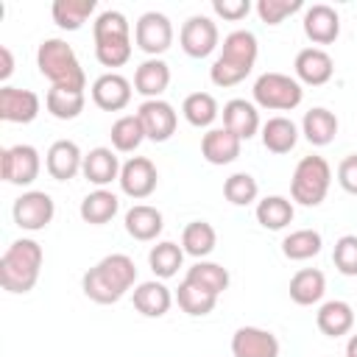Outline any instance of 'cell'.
<instances>
[{
	"instance_id": "obj_19",
	"label": "cell",
	"mask_w": 357,
	"mask_h": 357,
	"mask_svg": "<svg viewBox=\"0 0 357 357\" xmlns=\"http://www.w3.org/2000/svg\"><path fill=\"white\" fill-rule=\"evenodd\" d=\"M120 162H117V153L112 151V148H92L89 153H84V167H81V173H84V178L89 181V184H95L98 190H103L106 184H112V181H117L120 178Z\"/></svg>"
},
{
	"instance_id": "obj_15",
	"label": "cell",
	"mask_w": 357,
	"mask_h": 357,
	"mask_svg": "<svg viewBox=\"0 0 357 357\" xmlns=\"http://www.w3.org/2000/svg\"><path fill=\"white\" fill-rule=\"evenodd\" d=\"M231 357H279V340L259 326H240L231 335Z\"/></svg>"
},
{
	"instance_id": "obj_28",
	"label": "cell",
	"mask_w": 357,
	"mask_h": 357,
	"mask_svg": "<svg viewBox=\"0 0 357 357\" xmlns=\"http://www.w3.org/2000/svg\"><path fill=\"white\" fill-rule=\"evenodd\" d=\"M298 142V128L290 117H268V123L262 126V145L271 153H290Z\"/></svg>"
},
{
	"instance_id": "obj_17",
	"label": "cell",
	"mask_w": 357,
	"mask_h": 357,
	"mask_svg": "<svg viewBox=\"0 0 357 357\" xmlns=\"http://www.w3.org/2000/svg\"><path fill=\"white\" fill-rule=\"evenodd\" d=\"M45 167L56 181H70L84 167V153L73 139H56L45 153Z\"/></svg>"
},
{
	"instance_id": "obj_25",
	"label": "cell",
	"mask_w": 357,
	"mask_h": 357,
	"mask_svg": "<svg viewBox=\"0 0 357 357\" xmlns=\"http://www.w3.org/2000/svg\"><path fill=\"white\" fill-rule=\"evenodd\" d=\"M301 134L310 145L315 148H324L335 139L337 134V117L335 112L324 109V106H312L310 112H304V120H301Z\"/></svg>"
},
{
	"instance_id": "obj_1",
	"label": "cell",
	"mask_w": 357,
	"mask_h": 357,
	"mask_svg": "<svg viewBox=\"0 0 357 357\" xmlns=\"http://www.w3.org/2000/svg\"><path fill=\"white\" fill-rule=\"evenodd\" d=\"M134 282H137L134 259L128 254H109L84 273L81 290L95 304H114L134 287Z\"/></svg>"
},
{
	"instance_id": "obj_48",
	"label": "cell",
	"mask_w": 357,
	"mask_h": 357,
	"mask_svg": "<svg viewBox=\"0 0 357 357\" xmlns=\"http://www.w3.org/2000/svg\"><path fill=\"white\" fill-rule=\"evenodd\" d=\"M346 357H357V335L349 337V343H346Z\"/></svg>"
},
{
	"instance_id": "obj_43",
	"label": "cell",
	"mask_w": 357,
	"mask_h": 357,
	"mask_svg": "<svg viewBox=\"0 0 357 357\" xmlns=\"http://www.w3.org/2000/svg\"><path fill=\"white\" fill-rule=\"evenodd\" d=\"M332 262L343 276H357V234H343L335 243Z\"/></svg>"
},
{
	"instance_id": "obj_31",
	"label": "cell",
	"mask_w": 357,
	"mask_h": 357,
	"mask_svg": "<svg viewBox=\"0 0 357 357\" xmlns=\"http://www.w3.org/2000/svg\"><path fill=\"white\" fill-rule=\"evenodd\" d=\"M215 245H218V231H215L212 223L192 220V223L184 226V231H181V248H184V254H190L195 259H204V257H209L215 251Z\"/></svg>"
},
{
	"instance_id": "obj_37",
	"label": "cell",
	"mask_w": 357,
	"mask_h": 357,
	"mask_svg": "<svg viewBox=\"0 0 357 357\" xmlns=\"http://www.w3.org/2000/svg\"><path fill=\"white\" fill-rule=\"evenodd\" d=\"M92 11H95V0H56L50 8L53 22L64 31H78Z\"/></svg>"
},
{
	"instance_id": "obj_45",
	"label": "cell",
	"mask_w": 357,
	"mask_h": 357,
	"mask_svg": "<svg viewBox=\"0 0 357 357\" xmlns=\"http://www.w3.org/2000/svg\"><path fill=\"white\" fill-rule=\"evenodd\" d=\"M212 11L218 17H223V20L237 22L251 11V3L248 0H212Z\"/></svg>"
},
{
	"instance_id": "obj_24",
	"label": "cell",
	"mask_w": 357,
	"mask_h": 357,
	"mask_svg": "<svg viewBox=\"0 0 357 357\" xmlns=\"http://www.w3.org/2000/svg\"><path fill=\"white\" fill-rule=\"evenodd\" d=\"M170 84V67L162 59H145L134 73V92H139L145 100L159 98Z\"/></svg>"
},
{
	"instance_id": "obj_14",
	"label": "cell",
	"mask_w": 357,
	"mask_h": 357,
	"mask_svg": "<svg viewBox=\"0 0 357 357\" xmlns=\"http://www.w3.org/2000/svg\"><path fill=\"white\" fill-rule=\"evenodd\" d=\"M92 100L103 112H120L131 103V81L120 73H103L92 84Z\"/></svg>"
},
{
	"instance_id": "obj_38",
	"label": "cell",
	"mask_w": 357,
	"mask_h": 357,
	"mask_svg": "<svg viewBox=\"0 0 357 357\" xmlns=\"http://www.w3.org/2000/svg\"><path fill=\"white\" fill-rule=\"evenodd\" d=\"M109 137H112L114 151H120V153H131V151H137V148L142 145L145 131H142V123H139L137 114H123V117H117V120L112 123Z\"/></svg>"
},
{
	"instance_id": "obj_5",
	"label": "cell",
	"mask_w": 357,
	"mask_h": 357,
	"mask_svg": "<svg viewBox=\"0 0 357 357\" xmlns=\"http://www.w3.org/2000/svg\"><path fill=\"white\" fill-rule=\"evenodd\" d=\"M329 184H332V167H329V162L324 156H318V153H310L293 170L290 195L301 206H318L326 198Z\"/></svg>"
},
{
	"instance_id": "obj_22",
	"label": "cell",
	"mask_w": 357,
	"mask_h": 357,
	"mask_svg": "<svg viewBox=\"0 0 357 357\" xmlns=\"http://www.w3.org/2000/svg\"><path fill=\"white\" fill-rule=\"evenodd\" d=\"M315 324L318 329L326 335V337H340V335H349L351 326H354V310L349 301H340V298H332V301H324L315 312Z\"/></svg>"
},
{
	"instance_id": "obj_27",
	"label": "cell",
	"mask_w": 357,
	"mask_h": 357,
	"mask_svg": "<svg viewBox=\"0 0 357 357\" xmlns=\"http://www.w3.org/2000/svg\"><path fill=\"white\" fill-rule=\"evenodd\" d=\"M170 304H173V293H170L162 282H156V279L139 282V284L134 287V307H137L145 318H162V315L170 310Z\"/></svg>"
},
{
	"instance_id": "obj_20",
	"label": "cell",
	"mask_w": 357,
	"mask_h": 357,
	"mask_svg": "<svg viewBox=\"0 0 357 357\" xmlns=\"http://www.w3.org/2000/svg\"><path fill=\"white\" fill-rule=\"evenodd\" d=\"M243 139L229 128H209L201 139V156L209 165H231L240 156Z\"/></svg>"
},
{
	"instance_id": "obj_32",
	"label": "cell",
	"mask_w": 357,
	"mask_h": 357,
	"mask_svg": "<svg viewBox=\"0 0 357 357\" xmlns=\"http://www.w3.org/2000/svg\"><path fill=\"white\" fill-rule=\"evenodd\" d=\"M293 215H296L293 201H287L284 195H265L262 201H257V220L262 229L279 231L287 223H293Z\"/></svg>"
},
{
	"instance_id": "obj_13",
	"label": "cell",
	"mask_w": 357,
	"mask_h": 357,
	"mask_svg": "<svg viewBox=\"0 0 357 357\" xmlns=\"http://www.w3.org/2000/svg\"><path fill=\"white\" fill-rule=\"evenodd\" d=\"M293 70H296V81L298 84L321 86V84H326L332 78L335 61L324 47H304V50H298V56L293 61Z\"/></svg>"
},
{
	"instance_id": "obj_40",
	"label": "cell",
	"mask_w": 357,
	"mask_h": 357,
	"mask_svg": "<svg viewBox=\"0 0 357 357\" xmlns=\"http://www.w3.org/2000/svg\"><path fill=\"white\" fill-rule=\"evenodd\" d=\"M92 36L95 42H112V39H131V25L126 20V14L109 8V11H100L95 17V25H92Z\"/></svg>"
},
{
	"instance_id": "obj_42",
	"label": "cell",
	"mask_w": 357,
	"mask_h": 357,
	"mask_svg": "<svg viewBox=\"0 0 357 357\" xmlns=\"http://www.w3.org/2000/svg\"><path fill=\"white\" fill-rule=\"evenodd\" d=\"M301 8H304L301 0H257V14L265 25H279Z\"/></svg>"
},
{
	"instance_id": "obj_34",
	"label": "cell",
	"mask_w": 357,
	"mask_h": 357,
	"mask_svg": "<svg viewBox=\"0 0 357 357\" xmlns=\"http://www.w3.org/2000/svg\"><path fill=\"white\" fill-rule=\"evenodd\" d=\"M181 114H184V120H187L190 126H195V128H206V126L215 123V117L220 114V109H218L215 95H209V92H192V95L184 98V103H181Z\"/></svg>"
},
{
	"instance_id": "obj_12",
	"label": "cell",
	"mask_w": 357,
	"mask_h": 357,
	"mask_svg": "<svg viewBox=\"0 0 357 357\" xmlns=\"http://www.w3.org/2000/svg\"><path fill=\"white\" fill-rule=\"evenodd\" d=\"M120 190L128 195V198H134V201H142V198H148L153 190H156V184H159V173H156V165L151 162V159H145V156H131L123 167H120Z\"/></svg>"
},
{
	"instance_id": "obj_33",
	"label": "cell",
	"mask_w": 357,
	"mask_h": 357,
	"mask_svg": "<svg viewBox=\"0 0 357 357\" xmlns=\"http://www.w3.org/2000/svg\"><path fill=\"white\" fill-rule=\"evenodd\" d=\"M184 282H190V284H195V287H201V290H206L212 296H220L229 287V271L223 265H218V262L198 259L192 268H187Z\"/></svg>"
},
{
	"instance_id": "obj_46",
	"label": "cell",
	"mask_w": 357,
	"mask_h": 357,
	"mask_svg": "<svg viewBox=\"0 0 357 357\" xmlns=\"http://www.w3.org/2000/svg\"><path fill=\"white\" fill-rule=\"evenodd\" d=\"M337 184H340L346 192L357 195V153L340 159V165H337Z\"/></svg>"
},
{
	"instance_id": "obj_7",
	"label": "cell",
	"mask_w": 357,
	"mask_h": 357,
	"mask_svg": "<svg viewBox=\"0 0 357 357\" xmlns=\"http://www.w3.org/2000/svg\"><path fill=\"white\" fill-rule=\"evenodd\" d=\"M39 170H42V159H39V151L33 145L20 142V145L0 151V176L8 184L28 187L39 178Z\"/></svg>"
},
{
	"instance_id": "obj_39",
	"label": "cell",
	"mask_w": 357,
	"mask_h": 357,
	"mask_svg": "<svg viewBox=\"0 0 357 357\" xmlns=\"http://www.w3.org/2000/svg\"><path fill=\"white\" fill-rule=\"evenodd\" d=\"M176 301H178V307H181L187 315L204 318V315H209V312L215 310L218 296H212V293H206V290H201V287H195V284H190V282H181L178 290H176Z\"/></svg>"
},
{
	"instance_id": "obj_18",
	"label": "cell",
	"mask_w": 357,
	"mask_h": 357,
	"mask_svg": "<svg viewBox=\"0 0 357 357\" xmlns=\"http://www.w3.org/2000/svg\"><path fill=\"white\" fill-rule=\"evenodd\" d=\"M304 33L310 42L315 45H332L340 36V17L332 6L326 3H315L304 11Z\"/></svg>"
},
{
	"instance_id": "obj_36",
	"label": "cell",
	"mask_w": 357,
	"mask_h": 357,
	"mask_svg": "<svg viewBox=\"0 0 357 357\" xmlns=\"http://www.w3.org/2000/svg\"><path fill=\"white\" fill-rule=\"evenodd\" d=\"M181 262H184V248L176 245V243H170V240H162V243H156V245L148 251V265H151V271H153L159 279L176 276L178 268H181Z\"/></svg>"
},
{
	"instance_id": "obj_11",
	"label": "cell",
	"mask_w": 357,
	"mask_h": 357,
	"mask_svg": "<svg viewBox=\"0 0 357 357\" xmlns=\"http://www.w3.org/2000/svg\"><path fill=\"white\" fill-rule=\"evenodd\" d=\"M137 117H139V123H142L145 139L167 142V139L176 134L178 114H176V109H173L167 100H162V98L142 100V103H139V109H137Z\"/></svg>"
},
{
	"instance_id": "obj_2",
	"label": "cell",
	"mask_w": 357,
	"mask_h": 357,
	"mask_svg": "<svg viewBox=\"0 0 357 357\" xmlns=\"http://www.w3.org/2000/svg\"><path fill=\"white\" fill-rule=\"evenodd\" d=\"M257 56H259V45H257V36L251 31L237 28V31L226 33L223 50L209 67L212 84L215 86H234V84L245 81L248 73L254 70Z\"/></svg>"
},
{
	"instance_id": "obj_23",
	"label": "cell",
	"mask_w": 357,
	"mask_h": 357,
	"mask_svg": "<svg viewBox=\"0 0 357 357\" xmlns=\"http://www.w3.org/2000/svg\"><path fill=\"white\" fill-rule=\"evenodd\" d=\"M165 229V220H162V212L151 204H134L128 212H126V231L139 240V243H148V240H156Z\"/></svg>"
},
{
	"instance_id": "obj_8",
	"label": "cell",
	"mask_w": 357,
	"mask_h": 357,
	"mask_svg": "<svg viewBox=\"0 0 357 357\" xmlns=\"http://www.w3.org/2000/svg\"><path fill=\"white\" fill-rule=\"evenodd\" d=\"M134 42L151 59H159L173 45V25L159 11H145L134 25Z\"/></svg>"
},
{
	"instance_id": "obj_6",
	"label": "cell",
	"mask_w": 357,
	"mask_h": 357,
	"mask_svg": "<svg viewBox=\"0 0 357 357\" xmlns=\"http://www.w3.org/2000/svg\"><path fill=\"white\" fill-rule=\"evenodd\" d=\"M254 103L271 112H293L304 100V89L293 75L284 73H262L254 81Z\"/></svg>"
},
{
	"instance_id": "obj_47",
	"label": "cell",
	"mask_w": 357,
	"mask_h": 357,
	"mask_svg": "<svg viewBox=\"0 0 357 357\" xmlns=\"http://www.w3.org/2000/svg\"><path fill=\"white\" fill-rule=\"evenodd\" d=\"M0 59H3V64H0V81H8V75L14 73V56H11V50L6 45L0 47Z\"/></svg>"
},
{
	"instance_id": "obj_26",
	"label": "cell",
	"mask_w": 357,
	"mask_h": 357,
	"mask_svg": "<svg viewBox=\"0 0 357 357\" xmlns=\"http://www.w3.org/2000/svg\"><path fill=\"white\" fill-rule=\"evenodd\" d=\"M290 298L298 304V307H310V304H318L326 293V276L318 271V268H301L293 273L290 279Z\"/></svg>"
},
{
	"instance_id": "obj_30",
	"label": "cell",
	"mask_w": 357,
	"mask_h": 357,
	"mask_svg": "<svg viewBox=\"0 0 357 357\" xmlns=\"http://www.w3.org/2000/svg\"><path fill=\"white\" fill-rule=\"evenodd\" d=\"M117 209H120V198L103 187V190L89 192V195L81 201L78 215H81L86 223H92V226H103V223H109V220L117 215Z\"/></svg>"
},
{
	"instance_id": "obj_10",
	"label": "cell",
	"mask_w": 357,
	"mask_h": 357,
	"mask_svg": "<svg viewBox=\"0 0 357 357\" xmlns=\"http://www.w3.org/2000/svg\"><path fill=\"white\" fill-rule=\"evenodd\" d=\"M178 42H181V50L190 56V59H206L218 42H220V31L215 25V20L204 17V14H192L181 31H178Z\"/></svg>"
},
{
	"instance_id": "obj_9",
	"label": "cell",
	"mask_w": 357,
	"mask_h": 357,
	"mask_svg": "<svg viewBox=\"0 0 357 357\" xmlns=\"http://www.w3.org/2000/svg\"><path fill=\"white\" fill-rule=\"evenodd\" d=\"M11 215H14V223H17L20 229H25V231H39V229H45V226L53 220L56 204H53V198H50L45 190H28V192H22V195L14 201Z\"/></svg>"
},
{
	"instance_id": "obj_44",
	"label": "cell",
	"mask_w": 357,
	"mask_h": 357,
	"mask_svg": "<svg viewBox=\"0 0 357 357\" xmlns=\"http://www.w3.org/2000/svg\"><path fill=\"white\" fill-rule=\"evenodd\" d=\"M95 59L103 67H123L131 59V39H112V42H95Z\"/></svg>"
},
{
	"instance_id": "obj_21",
	"label": "cell",
	"mask_w": 357,
	"mask_h": 357,
	"mask_svg": "<svg viewBox=\"0 0 357 357\" xmlns=\"http://www.w3.org/2000/svg\"><path fill=\"white\" fill-rule=\"evenodd\" d=\"M223 128H229L240 139H251L259 131V112H257V106L251 100H245V98L229 100L223 106Z\"/></svg>"
},
{
	"instance_id": "obj_16",
	"label": "cell",
	"mask_w": 357,
	"mask_h": 357,
	"mask_svg": "<svg viewBox=\"0 0 357 357\" xmlns=\"http://www.w3.org/2000/svg\"><path fill=\"white\" fill-rule=\"evenodd\" d=\"M39 109H42V100L36 92L20 89V86L0 89V117L6 123H31V120H36Z\"/></svg>"
},
{
	"instance_id": "obj_35",
	"label": "cell",
	"mask_w": 357,
	"mask_h": 357,
	"mask_svg": "<svg viewBox=\"0 0 357 357\" xmlns=\"http://www.w3.org/2000/svg\"><path fill=\"white\" fill-rule=\"evenodd\" d=\"M321 245H324L321 231H315V229H296V231H290L282 240V254L287 259H293V262H304V259L321 254Z\"/></svg>"
},
{
	"instance_id": "obj_29",
	"label": "cell",
	"mask_w": 357,
	"mask_h": 357,
	"mask_svg": "<svg viewBox=\"0 0 357 357\" xmlns=\"http://www.w3.org/2000/svg\"><path fill=\"white\" fill-rule=\"evenodd\" d=\"M86 95L84 89H67V86H50L45 95V106L56 120H75L84 112Z\"/></svg>"
},
{
	"instance_id": "obj_41",
	"label": "cell",
	"mask_w": 357,
	"mask_h": 357,
	"mask_svg": "<svg viewBox=\"0 0 357 357\" xmlns=\"http://www.w3.org/2000/svg\"><path fill=\"white\" fill-rule=\"evenodd\" d=\"M223 195L229 204L234 206H248L257 201L259 195V184L251 173H231L226 181H223Z\"/></svg>"
},
{
	"instance_id": "obj_3",
	"label": "cell",
	"mask_w": 357,
	"mask_h": 357,
	"mask_svg": "<svg viewBox=\"0 0 357 357\" xmlns=\"http://www.w3.org/2000/svg\"><path fill=\"white\" fill-rule=\"evenodd\" d=\"M45 251L36 240L20 237L0 257V284L8 293H28L39 282Z\"/></svg>"
},
{
	"instance_id": "obj_4",
	"label": "cell",
	"mask_w": 357,
	"mask_h": 357,
	"mask_svg": "<svg viewBox=\"0 0 357 357\" xmlns=\"http://www.w3.org/2000/svg\"><path fill=\"white\" fill-rule=\"evenodd\" d=\"M36 67L50 81V86L86 89L84 67H81L75 50L64 39H45L36 50Z\"/></svg>"
}]
</instances>
